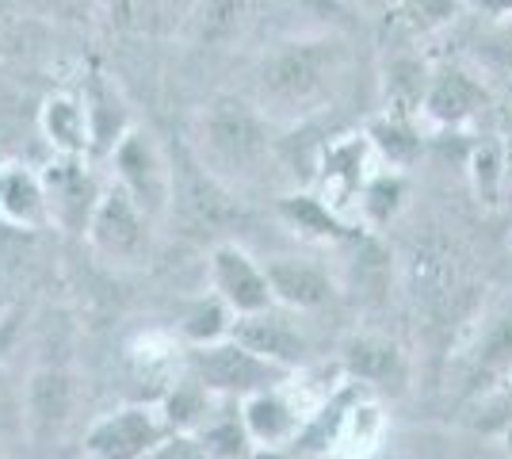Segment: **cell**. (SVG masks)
<instances>
[{"mask_svg": "<svg viewBox=\"0 0 512 459\" xmlns=\"http://www.w3.org/2000/svg\"><path fill=\"white\" fill-rule=\"evenodd\" d=\"M348 50L341 39H287L268 50L256 66V92L260 104L276 111H310L341 81Z\"/></svg>", "mask_w": 512, "mask_h": 459, "instance_id": "1", "label": "cell"}, {"mask_svg": "<svg viewBox=\"0 0 512 459\" xmlns=\"http://www.w3.org/2000/svg\"><path fill=\"white\" fill-rule=\"evenodd\" d=\"M199 150L195 157L211 169L222 184L256 180L268 161V131L260 111L241 96H214L199 115Z\"/></svg>", "mask_w": 512, "mask_h": 459, "instance_id": "2", "label": "cell"}, {"mask_svg": "<svg viewBox=\"0 0 512 459\" xmlns=\"http://www.w3.org/2000/svg\"><path fill=\"white\" fill-rule=\"evenodd\" d=\"M169 173H172L169 211L176 219H184L195 230H230V226L241 222V203L234 199L230 184H222L195 157V150L176 146L169 157Z\"/></svg>", "mask_w": 512, "mask_h": 459, "instance_id": "3", "label": "cell"}, {"mask_svg": "<svg viewBox=\"0 0 512 459\" xmlns=\"http://www.w3.org/2000/svg\"><path fill=\"white\" fill-rule=\"evenodd\" d=\"M150 215L130 199L123 184H111L100 192L92 215H88V245L96 249V257H104L107 264H138L150 253Z\"/></svg>", "mask_w": 512, "mask_h": 459, "instance_id": "4", "label": "cell"}, {"mask_svg": "<svg viewBox=\"0 0 512 459\" xmlns=\"http://www.w3.org/2000/svg\"><path fill=\"white\" fill-rule=\"evenodd\" d=\"M188 368L192 379L203 391H226V394H256L272 391L279 379L287 375V368H279L272 360L256 356L245 345L230 341H211V345H195L188 352Z\"/></svg>", "mask_w": 512, "mask_h": 459, "instance_id": "5", "label": "cell"}, {"mask_svg": "<svg viewBox=\"0 0 512 459\" xmlns=\"http://www.w3.org/2000/svg\"><path fill=\"white\" fill-rule=\"evenodd\" d=\"M115 184H123L130 199L150 215L165 219L172 199L169 153L153 142L150 131H127L115 142Z\"/></svg>", "mask_w": 512, "mask_h": 459, "instance_id": "6", "label": "cell"}, {"mask_svg": "<svg viewBox=\"0 0 512 459\" xmlns=\"http://www.w3.org/2000/svg\"><path fill=\"white\" fill-rule=\"evenodd\" d=\"M409 287L417 295V303L432 310V314H448V310H463L470 299V287L463 280V264L459 253L448 241L428 238L413 249L409 261Z\"/></svg>", "mask_w": 512, "mask_h": 459, "instance_id": "7", "label": "cell"}, {"mask_svg": "<svg viewBox=\"0 0 512 459\" xmlns=\"http://www.w3.org/2000/svg\"><path fill=\"white\" fill-rule=\"evenodd\" d=\"M165 440V425L153 417V410L130 406L119 414L104 417L92 425L85 437L88 459H142Z\"/></svg>", "mask_w": 512, "mask_h": 459, "instance_id": "8", "label": "cell"}, {"mask_svg": "<svg viewBox=\"0 0 512 459\" xmlns=\"http://www.w3.org/2000/svg\"><path fill=\"white\" fill-rule=\"evenodd\" d=\"M214 291L218 299L230 306L234 314H256V310H268L272 306V287L264 280V268L241 249L234 241L218 245L214 249Z\"/></svg>", "mask_w": 512, "mask_h": 459, "instance_id": "9", "label": "cell"}, {"mask_svg": "<svg viewBox=\"0 0 512 459\" xmlns=\"http://www.w3.org/2000/svg\"><path fill=\"white\" fill-rule=\"evenodd\" d=\"M230 337L249 352H256V356L287 368V372L306 360V337L287 318L272 314V306L256 310V314H237V322L230 326Z\"/></svg>", "mask_w": 512, "mask_h": 459, "instance_id": "10", "label": "cell"}, {"mask_svg": "<svg viewBox=\"0 0 512 459\" xmlns=\"http://www.w3.org/2000/svg\"><path fill=\"white\" fill-rule=\"evenodd\" d=\"M264 280L272 287V299L295 306V310H314V306L329 303L333 284L321 272L318 264L295 261V257H276L264 268Z\"/></svg>", "mask_w": 512, "mask_h": 459, "instance_id": "11", "label": "cell"}, {"mask_svg": "<svg viewBox=\"0 0 512 459\" xmlns=\"http://www.w3.org/2000/svg\"><path fill=\"white\" fill-rule=\"evenodd\" d=\"M73 410V383L62 368H39L27 383V421L35 437H54Z\"/></svg>", "mask_w": 512, "mask_h": 459, "instance_id": "12", "label": "cell"}, {"mask_svg": "<svg viewBox=\"0 0 512 459\" xmlns=\"http://www.w3.org/2000/svg\"><path fill=\"white\" fill-rule=\"evenodd\" d=\"M344 368H348L352 379L379 383V387H390V383L406 379L402 349L394 341H383V337H352L344 345Z\"/></svg>", "mask_w": 512, "mask_h": 459, "instance_id": "13", "label": "cell"}, {"mask_svg": "<svg viewBox=\"0 0 512 459\" xmlns=\"http://www.w3.org/2000/svg\"><path fill=\"white\" fill-rule=\"evenodd\" d=\"M486 104V92L470 81L463 69H444L436 81H428L425 111L436 123H463Z\"/></svg>", "mask_w": 512, "mask_h": 459, "instance_id": "14", "label": "cell"}, {"mask_svg": "<svg viewBox=\"0 0 512 459\" xmlns=\"http://www.w3.org/2000/svg\"><path fill=\"white\" fill-rule=\"evenodd\" d=\"M46 207H50V199L35 176L20 165H0V215L4 219L39 226L46 219Z\"/></svg>", "mask_w": 512, "mask_h": 459, "instance_id": "15", "label": "cell"}, {"mask_svg": "<svg viewBox=\"0 0 512 459\" xmlns=\"http://www.w3.org/2000/svg\"><path fill=\"white\" fill-rule=\"evenodd\" d=\"M241 425H245V433L260 444H279V440L295 437V429H299V417L295 410L272 391H256L245 398V414H241Z\"/></svg>", "mask_w": 512, "mask_h": 459, "instance_id": "16", "label": "cell"}, {"mask_svg": "<svg viewBox=\"0 0 512 459\" xmlns=\"http://www.w3.org/2000/svg\"><path fill=\"white\" fill-rule=\"evenodd\" d=\"M249 23V0H199L192 16L195 43L230 46Z\"/></svg>", "mask_w": 512, "mask_h": 459, "instance_id": "17", "label": "cell"}, {"mask_svg": "<svg viewBox=\"0 0 512 459\" xmlns=\"http://www.w3.org/2000/svg\"><path fill=\"white\" fill-rule=\"evenodd\" d=\"M43 127H46V134H50V142H54V146H62V150H69V153L85 150L88 119H85V108H81L77 100H69V96H54V100H46Z\"/></svg>", "mask_w": 512, "mask_h": 459, "instance_id": "18", "label": "cell"}, {"mask_svg": "<svg viewBox=\"0 0 512 459\" xmlns=\"http://www.w3.org/2000/svg\"><path fill=\"white\" fill-rule=\"evenodd\" d=\"M279 215L291 222V226H299L306 234H314V238H344L348 230H344V222L314 196H287L279 203Z\"/></svg>", "mask_w": 512, "mask_h": 459, "instance_id": "19", "label": "cell"}, {"mask_svg": "<svg viewBox=\"0 0 512 459\" xmlns=\"http://www.w3.org/2000/svg\"><path fill=\"white\" fill-rule=\"evenodd\" d=\"M470 176H474V192H478L482 203H497L501 199V192H505V157H501L497 142H486V146L474 150Z\"/></svg>", "mask_w": 512, "mask_h": 459, "instance_id": "20", "label": "cell"}, {"mask_svg": "<svg viewBox=\"0 0 512 459\" xmlns=\"http://www.w3.org/2000/svg\"><path fill=\"white\" fill-rule=\"evenodd\" d=\"M386 92H390V100L398 108H425V96H428L425 66H417V62L390 66V73H386Z\"/></svg>", "mask_w": 512, "mask_h": 459, "instance_id": "21", "label": "cell"}, {"mask_svg": "<svg viewBox=\"0 0 512 459\" xmlns=\"http://www.w3.org/2000/svg\"><path fill=\"white\" fill-rule=\"evenodd\" d=\"M512 364V318H501L497 326H490L486 341L478 345V368L474 379H486V375L505 372Z\"/></svg>", "mask_w": 512, "mask_h": 459, "instance_id": "22", "label": "cell"}, {"mask_svg": "<svg viewBox=\"0 0 512 459\" xmlns=\"http://www.w3.org/2000/svg\"><path fill=\"white\" fill-rule=\"evenodd\" d=\"M249 433H245V425H237V421H222V425H211L199 444H203V452L207 459H249L253 456V448H249Z\"/></svg>", "mask_w": 512, "mask_h": 459, "instance_id": "23", "label": "cell"}, {"mask_svg": "<svg viewBox=\"0 0 512 459\" xmlns=\"http://www.w3.org/2000/svg\"><path fill=\"white\" fill-rule=\"evenodd\" d=\"M157 0H107V20L115 31L127 35H150L157 27Z\"/></svg>", "mask_w": 512, "mask_h": 459, "instance_id": "24", "label": "cell"}, {"mask_svg": "<svg viewBox=\"0 0 512 459\" xmlns=\"http://www.w3.org/2000/svg\"><path fill=\"white\" fill-rule=\"evenodd\" d=\"M402 203V180L398 176H379L367 184V196H363V207L375 222H386Z\"/></svg>", "mask_w": 512, "mask_h": 459, "instance_id": "25", "label": "cell"}, {"mask_svg": "<svg viewBox=\"0 0 512 459\" xmlns=\"http://www.w3.org/2000/svg\"><path fill=\"white\" fill-rule=\"evenodd\" d=\"M371 138H375L379 150L390 153L394 161H409V157L417 153V138H413L398 119H394V123H375V127H371Z\"/></svg>", "mask_w": 512, "mask_h": 459, "instance_id": "26", "label": "cell"}, {"mask_svg": "<svg viewBox=\"0 0 512 459\" xmlns=\"http://www.w3.org/2000/svg\"><path fill=\"white\" fill-rule=\"evenodd\" d=\"M222 329H226V310H222V303L199 306L192 318H188V337H195V345H211Z\"/></svg>", "mask_w": 512, "mask_h": 459, "instance_id": "27", "label": "cell"}, {"mask_svg": "<svg viewBox=\"0 0 512 459\" xmlns=\"http://www.w3.org/2000/svg\"><path fill=\"white\" fill-rule=\"evenodd\" d=\"M150 459H207L203 444L192 437H165L150 452Z\"/></svg>", "mask_w": 512, "mask_h": 459, "instance_id": "28", "label": "cell"}, {"mask_svg": "<svg viewBox=\"0 0 512 459\" xmlns=\"http://www.w3.org/2000/svg\"><path fill=\"white\" fill-rule=\"evenodd\" d=\"M509 425H512V383L493 398L486 417H482V429H509Z\"/></svg>", "mask_w": 512, "mask_h": 459, "instance_id": "29", "label": "cell"}, {"mask_svg": "<svg viewBox=\"0 0 512 459\" xmlns=\"http://www.w3.org/2000/svg\"><path fill=\"white\" fill-rule=\"evenodd\" d=\"M199 391H203V387H199ZM199 391L172 394L169 406H165V410H169V421H172V425H188V421H192L195 410H199Z\"/></svg>", "mask_w": 512, "mask_h": 459, "instance_id": "30", "label": "cell"}, {"mask_svg": "<svg viewBox=\"0 0 512 459\" xmlns=\"http://www.w3.org/2000/svg\"><path fill=\"white\" fill-rule=\"evenodd\" d=\"M413 8H417L428 23H444V20H451V12H455V0H413Z\"/></svg>", "mask_w": 512, "mask_h": 459, "instance_id": "31", "label": "cell"}, {"mask_svg": "<svg viewBox=\"0 0 512 459\" xmlns=\"http://www.w3.org/2000/svg\"><path fill=\"white\" fill-rule=\"evenodd\" d=\"M501 157H505V188L512 192V127L505 134V142H501Z\"/></svg>", "mask_w": 512, "mask_h": 459, "instance_id": "32", "label": "cell"}, {"mask_svg": "<svg viewBox=\"0 0 512 459\" xmlns=\"http://www.w3.org/2000/svg\"><path fill=\"white\" fill-rule=\"evenodd\" d=\"M249 459H291V456H283L279 448H268V444H264V448H256V452Z\"/></svg>", "mask_w": 512, "mask_h": 459, "instance_id": "33", "label": "cell"}, {"mask_svg": "<svg viewBox=\"0 0 512 459\" xmlns=\"http://www.w3.org/2000/svg\"><path fill=\"white\" fill-rule=\"evenodd\" d=\"M478 4L490 12H512V0H478Z\"/></svg>", "mask_w": 512, "mask_h": 459, "instance_id": "34", "label": "cell"}, {"mask_svg": "<svg viewBox=\"0 0 512 459\" xmlns=\"http://www.w3.org/2000/svg\"><path fill=\"white\" fill-rule=\"evenodd\" d=\"M505 440H509V448H512V425H509V429H505Z\"/></svg>", "mask_w": 512, "mask_h": 459, "instance_id": "35", "label": "cell"}, {"mask_svg": "<svg viewBox=\"0 0 512 459\" xmlns=\"http://www.w3.org/2000/svg\"><path fill=\"white\" fill-rule=\"evenodd\" d=\"M0 23H4V0H0Z\"/></svg>", "mask_w": 512, "mask_h": 459, "instance_id": "36", "label": "cell"}, {"mask_svg": "<svg viewBox=\"0 0 512 459\" xmlns=\"http://www.w3.org/2000/svg\"><path fill=\"white\" fill-rule=\"evenodd\" d=\"M0 161H4V153H0Z\"/></svg>", "mask_w": 512, "mask_h": 459, "instance_id": "37", "label": "cell"}]
</instances>
